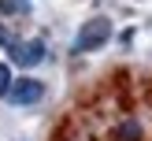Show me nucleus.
<instances>
[{"label":"nucleus","mask_w":152,"mask_h":141,"mask_svg":"<svg viewBox=\"0 0 152 141\" xmlns=\"http://www.w3.org/2000/svg\"><path fill=\"white\" fill-rule=\"evenodd\" d=\"M111 37V22L104 19H89L86 26H82V34H78V41H74V52H93V48H100L104 41Z\"/></svg>","instance_id":"f257e3e1"},{"label":"nucleus","mask_w":152,"mask_h":141,"mask_svg":"<svg viewBox=\"0 0 152 141\" xmlns=\"http://www.w3.org/2000/svg\"><path fill=\"white\" fill-rule=\"evenodd\" d=\"M45 96V85L37 78H19L11 82V89H7V100L15 104V108H30V104H37Z\"/></svg>","instance_id":"f03ea898"},{"label":"nucleus","mask_w":152,"mask_h":141,"mask_svg":"<svg viewBox=\"0 0 152 141\" xmlns=\"http://www.w3.org/2000/svg\"><path fill=\"white\" fill-rule=\"evenodd\" d=\"M45 52H48V48H45L41 37H34V41H15L11 59H15L19 67H34V63H41V59H45Z\"/></svg>","instance_id":"7ed1b4c3"},{"label":"nucleus","mask_w":152,"mask_h":141,"mask_svg":"<svg viewBox=\"0 0 152 141\" xmlns=\"http://www.w3.org/2000/svg\"><path fill=\"white\" fill-rule=\"evenodd\" d=\"M115 137L119 141H141V123L137 119H123V123L115 126Z\"/></svg>","instance_id":"20e7f679"},{"label":"nucleus","mask_w":152,"mask_h":141,"mask_svg":"<svg viewBox=\"0 0 152 141\" xmlns=\"http://www.w3.org/2000/svg\"><path fill=\"white\" fill-rule=\"evenodd\" d=\"M30 4L26 0H0V15H26Z\"/></svg>","instance_id":"39448f33"},{"label":"nucleus","mask_w":152,"mask_h":141,"mask_svg":"<svg viewBox=\"0 0 152 141\" xmlns=\"http://www.w3.org/2000/svg\"><path fill=\"white\" fill-rule=\"evenodd\" d=\"M11 89V63H0V96H7Z\"/></svg>","instance_id":"423d86ee"}]
</instances>
